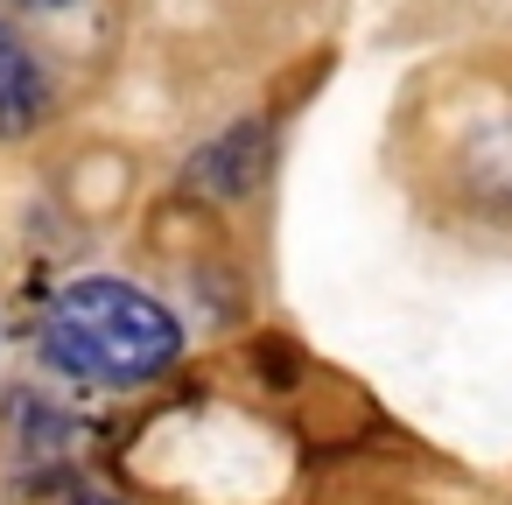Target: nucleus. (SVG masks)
<instances>
[{
    "mask_svg": "<svg viewBox=\"0 0 512 505\" xmlns=\"http://www.w3.org/2000/svg\"><path fill=\"white\" fill-rule=\"evenodd\" d=\"M15 8H36V15H57V8H78V0H15Z\"/></svg>",
    "mask_w": 512,
    "mask_h": 505,
    "instance_id": "nucleus-5",
    "label": "nucleus"
},
{
    "mask_svg": "<svg viewBox=\"0 0 512 505\" xmlns=\"http://www.w3.org/2000/svg\"><path fill=\"white\" fill-rule=\"evenodd\" d=\"M267 169H274V127L260 113H246V120H232L218 141H204L190 155L183 190L204 197V204H232V197H253L267 183Z\"/></svg>",
    "mask_w": 512,
    "mask_h": 505,
    "instance_id": "nucleus-2",
    "label": "nucleus"
},
{
    "mask_svg": "<svg viewBox=\"0 0 512 505\" xmlns=\"http://www.w3.org/2000/svg\"><path fill=\"white\" fill-rule=\"evenodd\" d=\"M78 505H120V498H78Z\"/></svg>",
    "mask_w": 512,
    "mask_h": 505,
    "instance_id": "nucleus-6",
    "label": "nucleus"
},
{
    "mask_svg": "<svg viewBox=\"0 0 512 505\" xmlns=\"http://www.w3.org/2000/svg\"><path fill=\"white\" fill-rule=\"evenodd\" d=\"M477 183H484L491 204L512 211V127H498V134L484 141V155H477Z\"/></svg>",
    "mask_w": 512,
    "mask_h": 505,
    "instance_id": "nucleus-4",
    "label": "nucleus"
},
{
    "mask_svg": "<svg viewBox=\"0 0 512 505\" xmlns=\"http://www.w3.org/2000/svg\"><path fill=\"white\" fill-rule=\"evenodd\" d=\"M50 120V71L36 43L0 15V141H22Z\"/></svg>",
    "mask_w": 512,
    "mask_h": 505,
    "instance_id": "nucleus-3",
    "label": "nucleus"
},
{
    "mask_svg": "<svg viewBox=\"0 0 512 505\" xmlns=\"http://www.w3.org/2000/svg\"><path fill=\"white\" fill-rule=\"evenodd\" d=\"M36 351L50 372H64L78 386H141L183 358V323L155 295H141L134 281L85 274V281L50 295Z\"/></svg>",
    "mask_w": 512,
    "mask_h": 505,
    "instance_id": "nucleus-1",
    "label": "nucleus"
}]
</instances>
